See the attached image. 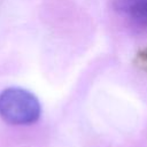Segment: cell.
Listing matches in <instances>:
<instances>
[{
  "label": "cell",
  "mask_w": 147,
  "mask_h": 147,
  "mask_svg": "<svg viewBox=\"0 0 147 147\" xmlns=\"http://www.w3.org/2000/svg\"><path fill=\"white\" fill-rule=\"evenodd\" d=\"M41 114L39 100L30 91L8 87L0 93V117L13 125L36 123Z\"/></svg>",
  "instance_id": "obj_1"
},
{
  "label": "cell",
  "mask_w": 147,
  "mask_h": 147,
  "mask_svg": "<svg viewBox=\"0 0 147 147\" xmlns=\"http://www.w3.org/2000/svg\"><path fill=\"white\" fill-rule=\"evenodd\" d=\"M113 7L136 26L147 29V0H113Z\"/></svg>",
  "instance_id": "obj_2"
}]
</instances>
